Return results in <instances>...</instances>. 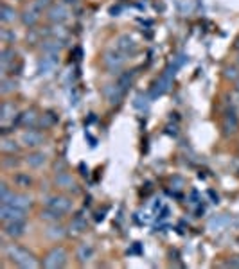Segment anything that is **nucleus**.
<instances>
[{
  "mask_svg": "<svg viewBox=\"0 0 239 269\" xmlns=\"http://www.w3.org/2000/svg\"><path fill=\"white\" fill-rule=\"evenodd\" d=\"M6 255L13 264H17L18 268L24 269H34L40 266L38 258L34 257V253H31L29 250H25L22 246L11 244L6 248Z\"/></svg>",
  "mask_w": 239,
  "mask_h": 269,
  "instance_id": "f257e3e1",
  "label": "nucleus"
},
{
  "mask_svg": "<svg viewBox=\"0 0 239 269\" xmlns=\"http://www.w3.org/2000/svg\"><path fill=\"white\" fill-rule=\"evenodd\" d=\"M126 59L128 58H126L122 52H119L117 49H110V50H106L104 56H102V63H104L108 72L119 74V72L122 70V67L126 65Z\"/></svg>",
  "mask_w": 239,
  "mask_h": 269,
  "instance_id": "f03ea898",
  "label": "nucleus"
},
{
  "mask_svg": "<svg viewBox=\"0 0 239 269\" xmlns=\"http://www.w3.org/2000/svg\"><path fill=\"white\" fill-rule=\"evenodd\" d=\"M67 258H68V253L63 246H56L52 248L51 252L43 257V266L49 269H58V268H63L67 264Z\"/></svg>",
  "mask_w": 239,
  "mask_h": 269,
  "instance_id": "7ed1b4c3",
  "label": "nucleus"
},
{
  "mask_svg": "<svg viewBox=\"0 0 239 269\" xmlns=\"http://www.w3.org/2000/svg\"><path fill=\"white\" fill-rule=\"evenodd\" d=\"M20 144L24 147H29V149H38L45 144V134L36 131V129L27 128L24 133L20 134Z\"/></svg>",
  "mask_w": 239,
  "mask_h": 269,
  "instance_id": "20e7f679",
  "label": "nucleus"
},
{
  "mask_svg": "<svg viewBox=\"0 0 239 269\" xmlns=\"http://www.w3.org/2000/svg\"><path fill=\"white\" fill-rule=\"evenodd\" d=\"M45 206H49V208H52L56 212H61L65 216V214H68L72 210V199L68 196H63V194H56V196L47 198Z\"/></svg>",
  "mask_w": 239,
  "mask_h": 269,
  "instance_id": "39448f33",
  "label": "nucleus"
},
{
  "mask_svg": "<svg viewBox=\"0 0 239 269\" xmlns=\"http://www.w3.org/2000/svg\"><path fill=\"white\" fill-rule=\"evenodd\" d=\"M115 49L119 50V52H122L126 56V58H130V56H135L138 50V45L135 43V40H133L130 34H120L117 40H115Z\"/></svg>",
  "mask_w": 239,
  "mask_h": 269,
  "instance_id": "423d86ee",
  "label": "nucleus"
},
{
  "mask_svg": "<svg viewBox=\"0 0 239 269\" xmlns=\"http://www.w3.org/2000/svg\"><path fill=\"white\" fill-rule=\"evenodd\" d=\"M222 129L225 136H234L239 131V117L236 115V111L227 110L222 118Z\"/></svg>",
  "mask_w": 239,
  "mask_h": 269,
  "instance_id": "0eeeda50",
  "label": "nucleus"
},
{
  "mask_svg": "<svg viewBox=\"0 0 239 269\" xmlns=\"http://www.w3.org/2000/svg\"><path fill=\"white\" fill-rule=\"evenodd\" d=\"M27 210H22V208H17L13 205H2L0 208V219L2 222H7V221H25L27 219Z\"/></svg>",
  "mask_w": 239,
  "mask_h": 269,
  "instance_id": "6e6552de",
  "label": "nucleus"
},
{
  "mask_svg": "<svg viewBox=\"0 0 239 269\" xmlns=\"http://www.w3.org/2000/svg\"><path fill=\"white\" fill-rule=\"evenodd\" d=\"M54 183H56V187L63 188V190H68V192H78V183L76 180L72 178V174H68L67 170H58L56 176H54Z\"/></svg>",
  "mask_w": 239,
  "mask_h": 269,
  "instance_id": "1a4fd4ad",
  "label": "nucleus"
},
{
  "mask_svg": "<svg viewBox=\"0 0 239 269\" xmlns=\"http://www.w3.org/2000/svg\"><path fill=\"white\" fill-rule=\"evenodd\" d=\"M42 13H43L42 9L36 6L34 2H33V4H31V6L27 7L24 13H22V17H20V18H22V24H24L25 27H34V25L40 22Z\"/></svg>",
  "mask_w": 239,
  "mask_h": 269,
  "instance_id": "9d476101",
  "label": "nucleus"
},
{
  "mask_svg": "<svg viewBox=\"0 0 239 269\" xmlns=\"http://www.w3.org/2000/svg\"><path fill=\"white\" fill-rule=\"evenodd\" d=\"M47 18L52 24H63L68 18V9H67L65 4H52V6L49 7Z\"/></svg>",
  "mask_w": 239,
  "mask_h": 269,
  "instance_id": "9b49d317",
  "label": "nucleus"
},
{
  "mask_svg": "<svg viewBox=\"0 0 239 269\" xmlns=\"http://www.w3.org/2000/svg\"><path fill=\"white\" fill-rule=\"evenodd\" d=\"M25 234V221H7L4 222V235L9 239H20Z\"/></svg>",
  "mask_w": 239,
  "mask_h": 269,
  "instance_id": "f8f14e48",
  "label": "nucleus"
},
{
  "mask_svg": "<svg viewBox=\"0 0 239 269\" xmlns=\"http://www.w3.org/2000/svg\"><path fill=\"white\" fill-rule=\"evenodd\" d=\"M102 94H104V99L110 102L112 106L119 104L120 101H122V97H124V90L115 83V84H108V86H104V90H102Z\"/></svg>",
  "mask_w": 239,
  "mask_h": 269,
  "instance_id": "ddd939ff",
  "label": "nucleus"
},
{
  "mask_svg": "<svg viewBox=\"0 0 239 269\" xmlns=\"http://www.w3.org/2000/svg\"><path fill=\"white\" fill-rule=\"evenodd\" d=\"M58 67V56H49V54H43L42 59L38 61V72L42 76H51Z\"/></svg>",
  "mask_w": 239,
  "mask_h": 269,
  "instance_id": "4468645a",
  "label": "nucleus"
},
{
  "mask_svg": "<svg viewBox=\"0 0 239 269\" xmlns=\"http://www.w3.org/2000/svg\"><path fill=\"white\" fill-rule=\"evenodd\" d=\"M25 164L29 165L31 169H40V167H43V165L47 164V154L42 151L29 152V156L25 158Z\"/></svg>",
  "mask_w": 239,
  "mask_h": 269,
  "instance_id": "2eb2a0df",
  "label": "nucleus"
},
{
  "mask_svg": "<svg viewBox=\"0 0 239 269\" xmlns=\"http://www.w3.org/2000/svg\"><path fill=\"white\" fill-rule=\"evenodd\" d=\"M94 255H96V250H94V246L92 244H79L78 246V252H76V257H78V260L81 264H86L90 262L92 258H94Z\"/></svg>",
  "mask_w": 239,
  "mask_h": 269,
  "instance_id": "dca6fc26",
  "label": "nucleus"
},
{
  "mask_svg": "<svg viewBox=\"0 0 239 269\" xmlns=\"http://www.w3.org/2000/svg\"><path fill=\"white\" fill-rule=\"evenodd\" d=\"M18 17L17 9L13 6H9V4H2V7H0V20H2V24L7 25L11 24V22H15Z\"/></svg>",
  "mask_w": 239,
  "mask_h": 269,
  "instance_id": "f3484780",
  "label": "nucleus"
},
{
  "mask_svg": "<svg viewBox=\"0 0 239 269\" xmlns=\"http://www.w3.org/2000/svg\"><path fill=\"white\" fill-rule=\"evenodd\" d=\"M42 50L43 54H49V56H58L61 50L60 40L58 38H52V40H43L42 41Z\"/></svg>",
  "mask_w": 239,
  "mask_h": 269,
  "instance_id": "a211bd4d",
  "label": "nucleus"
},
{
  "mask_svg": "<svg viewBox=\"0 0 239 269\" xmlns=\"http://www.w3.org/2000/svg\"><path fill=\"white\" fill-rule=\"evenodd\" d=\"M20 146L22 144H18L15 138H2V142H0V151L4 152V154H17L18 151H20Z\"/></svg>",
  "mask_w": 239,
  "mask_h": 269,
  "instance_id": "6ab92c4d",
  "label": "nucleus"
},
{
  "mask_svg": "<svg viewBox=\"0 0 239 269\" xmlns=\"http://www.w3.org/2000/svg\"><path fill=\"white\" fill-rule=\"evenodd\" d=\"M15 58H17V52H15V50L9 47V45H6V47L0 50V63H2V68L6 70L7 67H9L13 61H15Z\"/></svg>",
  "mask_w": 239,
  "mask_h": 269,
  "instance_id": "aec40b11",
  "label": "nucleus"
},
{
  "mask_svg": "<svg viewBox=\"0 0 239 269\" xmlns=\"http://www.w3.org/2000/svg\"><path fill=\"white\" fill-rule=\"evenodd\" d=\"M65 235H67L65 226H61V224H58V222H52V224L47 228V237H51L52 240L63 239Z\"/></svg>",
  "mask_w": 239,
  "mask_h": 269,
  "instance_id": "412c9836",
  "label": "nucleus"
},
{
  "mask_svg": "<svg viewBox=\"0 0 239 269\" xmlns=\"http://www.w3.org/2000/svg\"><path fill=\"white\" fill-rule=\"evenodd\" d=\"M169 84H171V76L169 74H164V76L156 81L155 84V92H153V95H162V94H166L169 90Z\"/></svg>",
  "mask_w": 239,
  "mask_h": 269,
  "instance_id": "4be33fe9",
  "label": "nucleus"
},
{
  "mask_svg": "<svg viewBox=\"0 0 239 269\" xmlns=\"http://www.w3.org/2000/svg\"><path fill=\"white\" fill-rule=\"evenodd\" d=\"M9 205L17 206V208H22V210H27L31 206V198L27 194H15V198Z\"/></svg>",
  "mask_w": 239,
  "mask_h": 269,
  "instance_id": "5701e85b",
  "label": "nucleus"
},
{
  "mask_svg": "<svg viewBox=\"0 0 239 269\" xmlns=\"http://www.w3.org/2000/svg\"><path fill=\"white\" fill-rule=\"evenodd\" d=\"M15 90H17V81L11 79V77H2V81H0V94L9 95Z\"/></svg>",
  "mask_w": 239,
  "mask_h": 269,
  "instance_id": "b1692460",
  "label": "nucleus"
},
{
  "mask_svg": "<svg viewBox=\"0 0 239 269\" xmlns=\"http://www.w3.org/2000/svg\"><path fill=\"white\" fill-rule=\"evenodd\" d=\"M15 190H13L7 183H2V187H0V201H2V205H9L15 198Z\"/></svg>",
  "mask_w": 239,
  "mask_h": 269,
  "instance_id": "393cba45",
  "label": "nucleus"
},
{
  "mask_svg": "<svg viewBox=\"0 0 239 269\" xmlns=\"http://www.w3.org/2000/svg\"><path fill=\"white\" fill-rule=\"evenodd\" d=\"M42 221H49V222H60L61 217H63V214L61 212H56L52 210V208H49V206H45V210L42 212Z\"/></svg>",
  "mask_w": 239,
  "mask_h": 269,
  "instance_id": "a878e982",
  "label": "nucleus"
},
{
  "mask_svg": "<svg viewBox=\"0 0 239 269\" xmlns=\"http://www.w3.org/2000/svg\"><path fill=\"white\" fill-rule=\"evenodd\" d=\"M15 115H17V106L6 101V102L2 104V120H4V122H7V120L15 118Z\"/></svg>",
  "mask_w": 239,
  "mask_h": 269,
  "instance_id": "bb28decb",
  "label": "nucleus"
},
{
  "mask_svg": "<svg viewBox=\"0 0 239 269\" xmlns=\"http://www.w3.org/2000/svg\"><path fill=\"white\" fill-rule=\"evenodd\" d=\"M70 230L74 232V234H81V232H85V230H86V221H85V219H83L81 216L72 217Z\"/></svg>",
  "mask_w": 239,
  "mask_h": 269,
  "instance_id": "cd10ccee",
  "label": "nucleus"
},
{
  "mask_svg": "<svg viewBox=\"0 0 239 269\" xmlns=\"http://www.w3.org/2000/svg\"><path fill=\"white\" fill-rule=\"evenodd\" d=\"M223 77H225L227 81H232V83L238 81V77H239V67L238 65L225 67V70H223Z\"/></svg>",
  "mask_w": 239,
  "mask_h": 269,
  "instance_id": "c85d7f7f",
  "label": "nucleus"
},
{
  "mask_svg": "<svg viewBox=\"0 0 239 269\" xmlns=\"http://www.w3.org/2000/svg\"><path fill=\"white\" fill-rule=\"evenodd\" d=\"M132 81H133V74L132 72H122V74H119L117 76V84H119L122 90H128L130 88V84H132Z\"/></svg>",
  "mask_w": 239,
  "mask_h": 269,
  "instance_id": "c756f323",
  "label": "nucleus"
},
{
  "mask_svg": "<svg viewBox=\"0 0 239 269\" xmlns=\"http://www.w3.org/2000/svg\"><path fill=\"white\" fill-rule=\"evenodd\" d=\"M20 120H22V124H24V126H27V128H29V126H34V124L38 122V115L34 113V110L25 111L24 115L20 117Z\"/></svg>",
  "mask_w": 239,
  "mask_h": 269,
  "instance_id": "7c9ffc66",
  "label": "nucleus"
},
{
  "mask_svg": "<svg viewBox=\"0 0 239 269\" xmlns=\"http://www.w3.org/2000/svg\"><path fill=\"white\" fill-rule=\"evenodd\" d=\"M15 183H17V187L27 188L33 185V178L29 174H17L15 176Z\"/></svg>",
  "mask_w": 239,
  "mask_h": 269,
  "instance_id": "2f4dec72",
  "label": "nucleus"
},
{
  "mask_svg": "<svg viewBox=\"0 0 239 269\" xmlns=\"http://www.w3.org/2000/svg\"><path fill=\"white\" fill-rule=\"evenodd\" d=\"M0 38H2V41H4V43H15V40H17V34H15L13 31H9V29H2V31H0Z\"/></svg>",
  "mask_w": 239,
  "mask_h": 269,
  "instance_id": "473e14b6",
  "label": "nucleus"
},
{
  "mask_svg": "<svg viewBox=\"0 0 239 269\" xmlns=\"http://www.w3.org/2000/svg\"><path fill=\"white\" fill-rule=\"evenodd\" d=\"M227 222H228V219H225V217H218V219H212L210 221V228L212 230H222V228H225L227 226Z\"/></svg>",
  "mask_w": 239,
  "mask_h": 269,
  "instance_id": "72a5a7b5",
  "label": "nucleus"
},
{
  "mask_svg": "<svg viewBox=\"0 0 239 269\" xmlns=\"http://www.w3.org/2000/svg\"><path fill=\"white\" fill-rule=\"evenodd\" d=\"M40 122H42V126H45V128H49V126H52L54 122H56V118L51 115V113H45L42 118H40Z\"/></svg>",
  "mask_w": 239,
  "mask_h": 269,
  "instance_id": "f704fd0d",
  "label": "nucleus"
},
{
  "mask_svg": "<svg viewBox=\"0 0 239 269\" xmlns=\"http://www.w3.org/2000/svg\"><path fill=\"white\" fill-rule=\"evenodd\" d=\"M34 4L43 11V9H49V7L52 6V0H34Z\"/></svg>",
  "mask_w": 239,
  "mask_h": 269,
  "instance_id": "c9c22d12",
  "label": "nucleus"
},
{
  "mask_svg": "<svg viewBox=\"0 0 239 269\" xmlns=\"http://www.w3.org/2000/svg\"><path fill=\"white\" fill-rule=\"evenodd\" d=\"M227 268H239V257H232L228 258V262L225 264Z\"/></svg>",
  "mask_w": 239,
  "mask_h": 269,
  "instance_id": "e433bc0d",
  "label": "nucleus"
},
{
  "mask_svg": "<svg viewBox=\"0 0 239 269\" xmlns=\"http://www.w3.org/2000/svg\"><path fill=\"white\" fill-rule=\"evenodd\" d=\"M17 164H18L17 160H9V158L4 160V167H15Z\"/></svg>",
  "mask_w": 239,
  "mask_h": 269,
  "instance_id": "4c0bfd02",
  "label": "nucleus"
},
{
  "mask_svg": "<svg viewBox=\"0 0 239 269\" xmlns=\"http://www.w3.org/2000/svg\"><path fill=\"white\" fill-rule=\"evenodd\" d=\"M234 47H236V50H238V52H239V38H238V40H236V45H234Z\"/></svg>",
  "mask_w": 239,
  "mask_h": 269,
  "instance_id": "58836bf2",
  "label": "nucleus"
},
{
  "mask_svg": "<svg viewBox=\"0 0 239 269\" xmlns=\"http://www.w3.org/2000/svg\"><path fill=\"white\" fill-rule=\"evenodd\" d=\"M234 84H236V90H238V92H239V77H238V81L234 83Z\"/></svg>",
  "mask_w": 239,
  "mask_h": 269,
  "instance_id": "ea45409f",
  "label": "nucleus"
},
{
  "mask_svg": "<svg viewBox=\"0 0 239 269\" xmlns=\"http://www.w3.org/2000/svg\"><path fill=\"white\" fill-rule=\"evenodd\" d=\"M236 65L239 67V52H238V58H236Z\"/></svg>",
  "mask_w": 239,
  "mask_h": 269,
  "instance_id": "a19ab883",
  "label": "nucleus"
},
{
  "mask_svg": "<svg viewBox=\"0 0 239 269\" xmlns=\"http://www.w3.org/2000/svg\"><path fill=\"white\" fill-rule=\"evenodd\" d=\"M236 102H238V106H239V92H238V101H236Z\"/></svg>",
  "mask_w": 239,
  "mask_h": 269,
  "instance_id": "79ce46f5",
  "label": "nucleus"
}]
</instances>
